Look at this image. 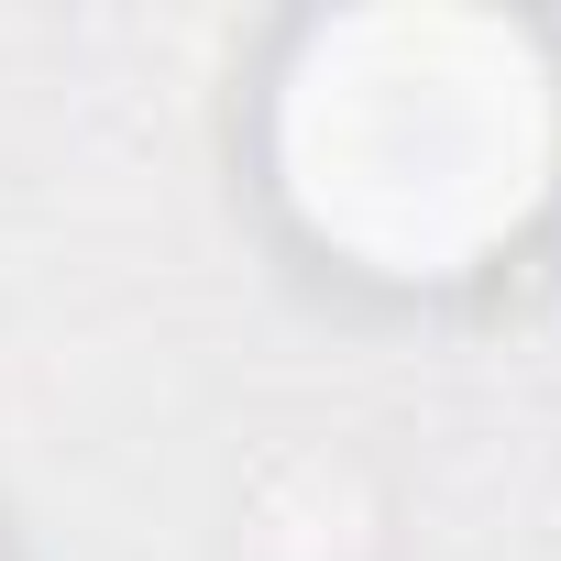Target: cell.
Returning a JSON list of instances; mask_svg holds the SVG:
<instances>
[{
	"instance_id": "6da1fadb",
	"label": "cell",
	"mask_w": 561,
	"mask_h": 561,
	"mask_svg": "<svg viewBox=\"0 0 561 561\" xmlns=\"http://www.w3.org/2000/svg\"><path fill=\"white\" fill-rule=\"evenodd\" d=\"M550 165L561 100L495 23H320L275 89V198L353 275H484L528 242Z\"/></svg>"
}]
</instances>
